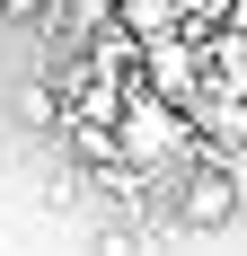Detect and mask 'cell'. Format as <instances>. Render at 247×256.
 Returning <instances> with one entry per match:
<instances>
[{"label":"cell","mask_w":247,"mask_h":256,"mask_svg":"<svg viewBox=\"0 0 247 256\" xmlns=\"http://www.w3.org/2000/svg\"><path fill=\"white\" fill-rule=\"evenodd\" d=\"M194 150H203L194 124H186L168 98H150L142 80L124 71V98H115V159L132 168V177H168V168H186Z\"/></svg>","instance_id":"cell-1"},{"label":"cell","mask_w":247,"mask_h":256,"mask_svg":"<svg viewBox=\"0 0 247 256\" xmlns=\"http://www.w3.org/2000/svg\"><path fill=\"white\" fill-rule=\"evenodd\" d=\"M88 256H142V238H132V230H98V238H88Z\"/></svg>","instance_id":"cell-2"}]
</instances>
